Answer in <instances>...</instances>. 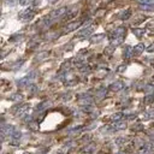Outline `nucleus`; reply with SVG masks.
<instances>
[{
    "instance_id": "nucleus-1",
    "label": "nucleus",
    "mask_w": 154,
    "mask_h": 154,
    "mask_svg": "<svg viewBox=\"0 0 154 154\" xmlns=\"http://www.w3.org/2000/svg\"><path fill=\"white\" fill-rule=\"evenodd\" d=\"M34 14H35V12H34L32 10L28 8V10H24V11L19 14V18H20L22 20H24V22H28V20H31V19H32Z\"/></svg>"
},
{
    "instance_id": "nucleus-2",
    "label": "nucleus",
    "mask_w": 154,
    "mask_h": 154,
    "mask_svg": "<svg viewBox=\"0 0 154 154\" xmlns=\"http://www.w3.org/2000/svg\"><path fill=\"white\" fill-rule=\"evenodd\" d=\"M66 11H67L66 7L57 8V10H54V11H52V12L49 13V17H51V18H58V17H61V16H64V14L66 13Z\"/></svg>"
},
{
    "instance_id": "nucleus-3",
    "label": "nucleus",
    "mask_w": 154,
    "mask_h": 154,
    "mask_svg": "<svg viewBox=\"0 0 154 154\" xmlns=\"http://www.w3.org/2000/svg\"><path fill=\"white\" fill-rule=\"evenodd\" d=\"M81 24H82V22H73V23H70L69 25H67V28H66V30H75V29H77L78 26H81Z\"/></svg>"
},
{
    "instance_id": "nucleus-4",
    "label": "nucleus",
    "mask_w": 154,
    "mask_h": 154,
    "mask_svg": "<svg viewBox=\"0 0 154 154\" xmlns=\"http://www.w3.org/2000/svg\"><path fill=\"white\" fill-rule=\"evenodd\" d=\"M140 8L143 11H153L154 5H148V4H140Z\"/></svg>"
},
{
    "instance_id": "nucleus-5",
    "label": "nucleus",
    "mask_w": 154,
    "mask_h": 154,
    "mask_svg": "<svg viewBox=\"0 0 154 154\" xmlns=\"http://www.w3.org/2000/svg\"><path fill=\"white\" fill-rule=\"evenodd\" d=\"M77 16V11H72V12H70V13H67L66 16H65V20H70V19H72V18H75Z\"/></svg>"
},
{
    "instance_id": "nucleus-6",
    "label": "nucleus",
    "mask_w": 154,
    "mask_h": 154,
    "mask_svg": "<svg viewBox=\"0 0 154 154\" xmlns=\"http://www.w3.org/2000/svg\"><path fill=\"white\" fill-rule=\"evenodd\" d=\"M18 1H19V0H5V4H6L7 6H14Z\"/></svg>"
},
{
    "instance_id": "nucleus-7",
    "label": "nucleus",
    "mask_w": 154,
    "mask_h": 154,
    "mask_svg": "<svg viewBox=\"0 0 154 154\" xmlns=\"http://www.w3.org/2000/svg\"><path fill=\"white\" fill-rule=\"evenodd\" d=\"M91 30H93V28H88V29H84V30H82V32H81L79 35H89V34L91 32Z\"/></svg>"
},
{
    "instance_id": "nucleus-8",
    "label": "nucleus",
    "mask_w": 154,
    "mask_h": 154,
    "mask_svg": "<svg viewBox=\"0 0 154 154\" xmlns=\"http://www.w3.org/2000/svg\"><path fill=\"white\" fill-rule=\"evenodd\" d=\"M130 14H131V13H130V11L128 10V11H124V13H122V16H120V17L124 19V18H129V16H130Z\"/></svg>"
},
{
    "instance_id": "nucleus-9",
    "label": "nucleus",
    "mask_w": 154,
    "mask_h": 154,
    "mask_svg": "<svg viewBox=\"0 0 154 154\" xmlns=\"http://www.w3.org/2000/svg\"><path fill=\"white\" fill-rule=\"evenodd\" d=\"M29 2H30V0H19V4L22 6H26V5H29Z\"/></svg>"
},
{
    "instance_id": "nucleus-10",
    "label": "nucleus",
    "mask_w": 154,
    "mask_h": 154,
    "mask_svg": "<svg viewBox=\"0 0 154 154\" xmlns=\"http://www.w3.org/2000/svg\"><path fill=\"white\" fill-rule=\"evenodd\" d=\"M134 32L137 35V36H141L143 34V30H134Z\"/></svg>"
},
{
    "instance_id": "nucleus-11",
    "label": "nucleus",
    "mask_w": 154,
    "mask_h": 154,
    "mask_svg": "<svg viewBox=\"0 0 154 154\" xmlns=\"http://www.w3.org/2000/svg\"><path fill=\"white\" fill-rule=\"evenodd\" d=\"M148 28H154V20H150L148 23Z\"/></svg>"
},
{
    "instance_id": "nucleus-12",
    "label": "nucleus",
    "mask_w": 154,
    "mask_h": 154,
    "mask_svg": "<svg viewBox=\"0 0 154 154\" xmlns=\"http://www.w3.org/2000/svg\"><path fill=\"white\" fill-rule=\"evenodd\" d=\"M34 6H37V5H40V0H34V4H32Z\"/></svg>"
},
{
    "instance_id": "nucleus-13",
    "label": "nucleus",
    "mask_w": 154,
    "mask_h": 154,
    "mask_svg": "<svg viewBox=\"0 0 154 154\" xmlns=\"http://www.w3.org/2000/svg\"><path fill=\"white\" fill-rule=\"evenodd\" d=\"M141 49H142V45H140L137 48H136V51H137V53H140L141 52Z\"/></svg>"
}]
</instances>
